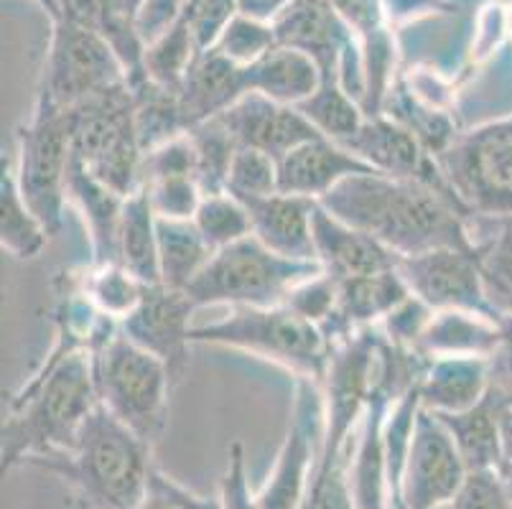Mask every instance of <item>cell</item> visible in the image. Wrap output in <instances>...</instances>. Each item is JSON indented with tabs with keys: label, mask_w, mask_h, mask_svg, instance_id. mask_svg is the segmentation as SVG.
I'll list each match as a JSON object with an SVG mask.
<instances>
[{
	"label": "cell",
	"mask_w": 512,
	"mask_h": 509,
	"mask_svg": "<svg viewBox=\"0 0 512 509\" xmlns=\"http://www.w3.org/2000/svg\"><path fill=\"white\" fill-rule=\"evenodd\" d=\"M321 207L355 230L375 237L400 260L439 247L477 250L469 214L444 194L418 181L380 174H355L334 186Z\"/></svg>",
	"instance_id": "1"
},
{
	"label": "cell",
	"mask_w": 512,
	"mask_h": 509,
	"mask_svg": "<svg viewBox=\"0 0 512 509\" xmlns=\"http://www.w3.org/2000/svg\"><path fill=\"white\" fill-rule=\"evenodd\" d=\"M97 405L95 354L74 352L59 362L41 364L8 403L0 428L3 474L36 456L67 451Z\"/></svg>",
	"instance_id": "2"
},
{
	"label": "cell",
	"mask_w": 512,
	"mask_h": 509,
	"mask_svg": "<svg viewBox=\"0 0 512 509\" xmlns=\"http://www.w3.org/2000/svg\"><path fill=\"white\" fill-rule=\"evenodd\" d=\"M151 448L100 403L67 451L36 456L29 466L59 476L87 509H136L153 469Z\"/></svg>",
	"instance_id": "3"
},
{
	"label": "cell",
	"mask_w": 512,
	"mask_h": 509,
	"mask_svg": "<svg viewBox=\"0 0 512 509\" xmlns=\"http://www.w3.org/2000/svg\"><path fill=\"white\" fill-rule=\"evenodd\" d=\"M192 342L240 349L316 382H324L334 352L321 326L288 306L230 308L222 319L194 324Z\"/></svg>",
	"instance_id": "4"
},
{
	"label": "cell",
	"mask_w": 512,
	"mask_h": 509,
	"mask_svg": "<svg viewBox=\"0 0 512 509\" xmlns=\"http://www.w3.org/2000/svg\"><path fill=\"white\" fill-rule=\"evenodd\" d=\"M316 273L319 263L283 258L250 235L214 252L186 293L197 308H271L283 306L288 293Z\"/></svg>",
	"instance_id": "5"
},
{
	"label": "cell",
	"mask_w": 512,
	"mask_h": 509,
	"mask_svg": "<svg viewBox=\"0 0 512 509\" xmlns=\"http://www.w3.org/2000/svg\"><path fill=\"white\" fill-rule=\"evenodd\" d=\"M100 403L133 433L156 446L169 423L171 370L120 331L95 352Z\"/></svg>",
	"instance_id": "6"
},
{
	"label": "cell",
	"mask_w": 512,
	"mask_h": 509,
	"mask_svg": "<svg viewBox=\"0 0 512 509\" xmlns=\"http://www.w3.org/2000/svg\"><path fill=\"white\" fill-rule=\"evenodd\" d=\"M74 158L97 179L123 196L143 189L141 135L136 125V95L130 84L100 92L72 107Z\"/></svg>",
	"instance_id": "7"
},
{
	"label": "cell",
	"mask_w": 512,
	"mask_h": 509,
	"mask_svg": "<svg viewBox=\"0 0 512 509\" xmlns=\"http://www.w3.org/2000/svg\"><path fill=\"white\" fill-rule=\"evenodd\" d=\"M74 161L72 110L36 100L34 115L18 128V156L13 161L23 199L57 237L67 209V181Z\"/></svg>",
	"instance_id": "8"
},
{
	"label": "cell",
	"mask_w": 512,
	"mask_h": 509,
	"mask_svg": "<svg viewBox=\"0 0 512 509\" xmlns=\"http://www.w3.org/2000/svg\"><path fill=\"white\" fill-rule=\"evenodd\" d=\"M120 84H128V72L100 28L74 16L54 21L36 100L72 110Z\"/></svg>",
	"instance_id": "9"
},
{
	"label": "cell",
	"mask_w": 512,
	"mask_h": 509,
	"mask_svg": "<svg viewBox=\"0 0 512 509\" xmlns=\"http://www.w3.org/2000/svg\"><path fill=\"white\" fill-rule=\"evenodd\" d=\"M446 181L469 214H512V115L456 133L439 153Z\"/></svg>",
	"instance_id": "10"
},
{
	"label": "cell",
	"mask_w": 512,
	"mask_h": 509,
	"mask_svg": "<svg viewBox=\"0 0 512 509\" xmlns=\"http://www.w3.org/2000/svg\"><path fill=\"white\" fill-rule=\"evenodd\" d=\"M324 443L321 382L296 377L291 420L268 482L258 492L260 509H301L306 502Z\"/></svg>",
	"instance_id": "11"
},
{
	"label": "cell",
	"mask_w": 512,
	"mask_h": 509,
	"mask_svg": "<svg viewBox=\"0 0 512 509\" xmlns=\"http://www.w3.org/2000/svg\"><path fill=\"white\" fill-rule=\"evenodd\" d=\"M467 474L451 433L439 415L421 405L400 479V509H444Z\"/></svg>",
	"instance_id": "12"
},
{
	"label": "cell",
	"mask_w": 512,
	"mask_h": 509,
	"mask_svg": "<svg viewBox=\"0 0 512 509\" xmlns=\"http://www.w3.org/2000/svg\"><path fill=\"white\" fill-rule=\"evenodd\" d=\"M398 270L413 296L434 311H472L492 321L502 319L484 288L477 250L439 247L403 258Z\"/></svg>",
	"instance_id": "13"
},
{
	"label": "cell",
	"mask_w": 512,
	"mask_h": 509,
	"mask_svg": "<svg viewBox=\"0 0 512 509\" xmlns=\"http://www.w3.org/2000/svg\"><path fill=\"white\" fill-rule=\"evenodd\" d=\"M197 311L186 291H176L164 283L146 286L136 311L120 321V331L130 342L161 359L174 382H179L189 364V349L194 347L192 329L197 324Z\"/></svg>",
	"instance_id": "14"
},
{
	"label": "cell",
	"mask_w": 512,
	"mask_h": 509,
	"mask_svg": "<svg viewBox=\"0 0 512 509\" xmlns=\"http://www.w3.org/2000/svg\"><path fill=\"white\" fill-rule=\"evenodd\" d=\"M344 148L357 153L362 161L370 163V166L375 168V171H380V174L431 186V189H436L439 194H444L449 202H454L456 207L464 209V204L459 202V196L454 194L451 184L446 181L444 168H441L436 153L428 151L413 130H408L406 125L393 120L390 115H385V112L383 115H372V118H367L365 125L360 128V133L349 140ZM464 212H467V209H464ZM469 217H472V214H469Z\"/></svg>",
	"instance_id": "15"
},
{
	"label": "cell",
	"mask_w": 512,
	"mask_h": 509,
	"mask_svg": "<svg viewBox=\"0 0 512 509\" xmlns=\"http://www.w3.org/2000/svg\"><path fill=\"white\" fill-rule=\"evenodd\" d=\"M273 31L281 46L311 56L321 74L339 72L344 59L360 49V41L334 0H293L273 21Z\"/></svg>",
	"instance_id": "16"
},
{
	"label": "cell",
	"mask_w": 512,
	"mask_h": 509,
	"mask_svg": "<svg viewBox=\"0 0 512 509\" xmlns=\"http://www.w3.org/2000/svg\"><path fill=\"white\" fill-rule=\"evenodd\" d=\"M217 120L225 125L237 146L263 151L276 161L288 156L293 148L321 138L319 130L304 118L299 107L281 105L255 92L240 97Z\"/></svg>",
	"instance_id": "17"
},
{
	"label": "cell",
	"mask_w": 512,
	"mask_h": 509,
	"mask_svg": "<svg viewBox=\"0 0 512 509\" xmlns=\"http://www.w3.org/2000/svg\"><path fill=\"white\" fill-rule=\"evenodd\" d=\"M408 296H411V288L398 268L339 280L337 311L321 331L327 334L332 349L339 347L360 331L377 329L380 321Z\"/></svg>",
	"instance_id": "18"
},
{
	"label": "cell",
	"mask_w": 512,
	"mask_h": 509,
	"mask_svg": "<svg viewBox=\"0 0 512 509\" xmlns=\"http://www.w3.org/2000/svg\"><path fill=\"white\" fill-rule=\"evenodd\" d=\"M375 168L357 153L329 138H314L293 148L278 161V189L283 194L306 196L321 202L329 191L355 174H372Z\"/></svg>",
	"instance_id": "19"
},
{
	"label": "cell",
	"mask_w": 512,
	"mask_h": 509,
	"mask_svg": "<svg viewBox=\"0 0 512 509\" xmlns=\"http://www.w3.org/2000/svg\"><path fill=\"white\" fill-rule=\"evenodd\" d=\"M176 95H179L181 123L189 133L192 128L220 118L240 97L248 95L245 69L232 64L220 51L209 46L199 51Z\"/></svg>",
	"instance_id": "20"
},
{
	"label": "cell",
	"mask_w": 512,
	"mask_h": 509,
	"mask_svg": "<svg viewBox=\"0 0 512 509\" xmlns=\"http://www.w3.org/2000/svg\"><path fill=\"white\" fill-rule=\"evenodd\" d=\"M314 245L316 263L324 273L337 280L355 278V275L380 273V270L398 268L400 258L393 250L355 230L352 224L342 222L316 202L314 209Z\"/></svg>",
	"instance_id": "21"
},
{
	"label": "cell",
	"mask_w": 512,
	"mask_h": 509,
	"mask_svg": "<svg viewBox=\"0 0 512 509\" xmlns=\"http://www.w3.org/2000/svg\"><path fill=\"white\" fill-rule=\"evenodd\" d=\"M250 212L253 235L263 242L268 250L278 252L288 260L301 263H316L314 245V199L296 194H278L242 202Z\"/></svg>",
	"instance_id": "22"
},
{
	"label": "cell",
	"mask_w": 512,
	"mask_h": 509,
	"mask_svg": "<svg viewBox=\"0 0 512 509\" xmlns=\"http://www.w3.org/2000/svg\"><path fill=\"white\" fill-rule=\"evenodd\" d=\"M67 202L85 219L92 245V265L120 263L118 237L125 196L97 179L85 163L74 158L69 168Z\"/></svg>",
	"instance_id": "23"
},
{
	"label": "cell",
	"mask_w": 512,
	"mask_h": 509,
	"mask_svg": "<svg viewBox=\"0 0 512 509\" xmlns=\"http://www.w3.org/2000/svg\"><path fill=\"white\" fill-rule=\"evenodd\" d=\"M490 385V357H434L423 370L418 395L431 413H462L482 403Z\"/></svg>",
	"instance_id": "24"
},
{
	"label": "cell",
	"mask_w": 512,
	"mask_h": 509,
	"mask_svg": "<svg viewBox=\"0 0 512 509\" xmlns=\"http://www.w3.org/2000/svg\"><path fill=\"white\" fill-rule=\"evenodd\" d=\"M321 79L324 74L311 56L281 44L245 67L248 92L291 107H299L301 102L309 100L321 87Z\"/></svg>",
	"instance_id": "25"
},
{
	"label": "cell",
	"mask_w": 512,
	"mask_h": 509,
	"mask_svg": "<svg viewBox=\"0 0 512 509\" xmlns=\"http://www.w3.org/2000/svg\"><path fill=\"white\" fill-rule=\"evenodd\" d=\"M500 342V321L472 311H434L421 336L423 357H492Z\"/></svg>",
	"instance_id": "26"
},
{
	"label": "cell",
	"mask_w": 512,
	"mask_h": 509,
	"mask_svg": "<svg viewBox=\"0 0 512 509\" xmlns=\"http://www.w3.org/2000/svg\"><path fill=\"white\" fill-rule=\"evenodd\" d=\"M505 405L487 395L482 403L462 413H436L454 438L459 454L469 471L502 469V441H500V415Z\"/></svg>",
	"instance_id": "27"
},
{
	"label": "cell",
	"mask_w": 512,
	"mask_h": 509,
	"mask_svg": "<svg viewBox=\"0 0 512 509\" xmlns=\"http://www.w3.org/2000/svg\"><path fill=\"white\" fill-rule=\"evenodd\" d=\"M484 288L500 316L512 314V214L510 217H469Z\"/></svg>",
	"instance_id": "28"
},
{
	"label": "cell",
	"mask_w": 512,
	"mask_h": 509,
	"mask_svg": "<svg viewBox=\"0 0 512 509\" xmlns=\"http://www.w3.org/2000/svg\"><path fill=\"white\" fill-rule=\"evenodd\" d=\"M120 265L141 280L143 286L161 283L158 263V217L148 202L146 189L125 196L123 219H120Z\"/></svg>",
	"instance_id": "29"
},
{
	"label": "cell",
	"mask_w": 512,
	"mask_h": 509,
	"mask_svg": "<svg viewBox=\"0 0 512 509\" xmlns=\"http://www.w3.org/2000/svg\"><path fill=\"white\" fill-rule=\"evenodd\" d=\"M212 255L214 250L194 219H158V263L164 286L186 291Z\"/></svg>",
	"instance_id": "30"
},
{
	"label": "cell",
	"mask_w": 512,
	"mask_h": 509,
	"mask_svg": "<svg viewBox=\"0 0 512 509\" xmlns=\"http://www.w3.org/2000/svg\"><path fill=\"white\" fill-rule=\"evenodd\" d=\"M49 230L44 227L29 202L23 199L16 181L13 161L3 158L0 171V247L18 260L39 258L49 242Z\"/></svg>",
	"instance_id": "31"
},
{
	"label": "cell",
	"mask_w": 512,
	"mask_h": 509,
	"mask_svg": "<svg viewBox=\"0 0 512 509\" xmlns=\"http://www.w3.org/2000/svg\"><path fill=\"white\" fill-rule=\"evenodd\" d=\"M299 110L324 138L342 143V146H347L349 140L360 133L367 120L365 107L360 105L357 97L349 95L339 79V72L324 74L319 90L309 100L301 102Z\"/></svg>",
	"instance_id": "32"
},
{
	"label": "cell",
	"mask_w": 512,
	"mask_h": 509,
	"mask_svg": "<svg viewBox=\"0 0 512 509\" xmlns=\"http://www.w3.org/2000/svg\"><path fill=\"white\" fill-rule=\"evenodd\" d=\"M199 51L202 49H199L192 26L184 16L161 39L146 46V51H143V74H146L148 82L158 84V87L179 90Z\"/></svg>",
	"instance_id": "33"
},
{
	"label": "cell",
	"mask_w": 512,
	"mask_h": 509,
	"mask_svg": "<svg viewBox=\"0 0 512 509\" xmlns=\"http://www.w3.org/2000/svg\"><path fill=\"white\" fill-rule=\"evenodd\" d=\"M82 288L102 314L115 321L128 319L146 291L141 280L120 263L92 265L90 273L82 275Z\"/></svg>",
	"instance_id": "34"
},
{
	"label": "cell",
	"mask_w": 512,
	"mask_h": 509,
	"mask_svg": "<svg viewBox=\"0 0 512 509\" xmlns=\"http://www.w3.org/2000/svg\"><path fill=\"white\" fill-rule=\"evenodd\" d=\"M194 224H197V230L202 232V237L214 252L253 235L248 207L232 194H227V191L204 194L202 204L194 214Z\"/></svg>",
	"instance_id": "35"
},
{
	"label": "cell",
	"mask_w": 512,
	"mask_h": 509,
	"mask_svg": "<svg viewBox=\"0 0 512 509\" xmlns=\"http://www.w3.org/2000/svg\"><path fill=\"white\" fill-rule=\"evenodd\" d=\"M189 135H192L199 156V186H202L204 194H220V191H225L232 156H235L240 146L232 140V135L227 133V128L217 118L199 125V128H192Z\"/></svg>",
	"instance_id": "36"
},
{
	"label": "cell",
	"mask_w": 512,
	"mask_h": 509,
	"mask_svg": "<svg viewBox=\"0 0 512 509\" xmlns=\"http://www.w3.org/2000/svg\"><path fill=\"white\" fill-rule=\"evenodd\" d=\"M225 191L240 202L278 194V161L255 148H237L227 171Z\"/></svg>",
	"instance_id": "37"
},
{
	"label": "cell",
	"mask_w": 512,
	"mask_h": 509,
	"mask_svg": "<svg viewBox=\"0 0 512 509\" xmlns=\"http://www.w3.org/2000/svg\"><path fill=\"white\" fill-rule=\"evenodd\" d=\"M273 46H278L273 23L255 21V18L237 13V16L227 23L225 31L217 36L212 49H217L225 59H230L232 64L245 69L253 62H258L263 54H268Z\"/></svg>",
	"instance_id": "38"
},
{
	"label": "cell",
	"mask_w": 512,
	"mask_h": 509,
	"mask_svg": "<svg viewBox=\"0 0 512 509\" xmlns=\"http://www.w3.org/2000/svg\"><path fill=\"white\" fill-rule=\"evenodd\" d=\"M158 219H194L204 191L194 176H169L143 184Z\"/></svg>",
	"instance_id": "39"
},
{
	"label": "cell",
	"mask_w": 512,
	"mask_h": 509,
	"mask_svg": "<svg viewBox=\"0 0 512 509\" xmlns=\"http://www.w3.org/2000/svg\"><path fill=\"white\" fill-rule=\"evenodd\" d=\"M337 303H339V280L321 270V273L301 280L299 286L288 293L283 306L291 308L293 314H299L301 319L311 321V324L324 329V326L332 321L334 311H337Z\"/></svg>",
	"instance_id": "40"
},
{
	"label": "cell",
	"mask_w": 512,
	"mask_h": 509,
	"mask_svg": "<svg viewBox=\"0 0 512 509\" xmlns=\"http://www.w3.org/2000/svg\"><path fill=\"white\" fill-rule=\"evenodd\" d=\"M197 168L199 156L192 135L181 133L146 153V158H143V184L153 179H169V176H194L197 179Z\"/></svg>",
	"instance_id": "41"
},
{
	"label": "cell",
	"mask_w": 512,
	"mask_h": 509,
	"mask_svg": "<svg viewBox=\"0 0 512 509\" xmlns=\"http://www.w3.org/2000/svg\"><path fill=\"white\" fill-rule=\"evenodd\" d=\"M136 509H222V502L214 497L194 494L192 489L181 487L176 479H171L158 466H153L148 471L143 497Z\"/></svg>",
	"instance_id": "42"
},
{
	"label": "cell",
	"mask_w": 512,
	"mask_h": 509,
	"mask_svg": "<svg viewBox=\"0 0 512 509\" xmlns=\"http://www.w3.org/2000/svg\"><path fill=\"white\" fill-rule=\"evenodd\" d=\"M431 316H434V308L426 306L421 298L411 293L406 301L400 303V306H395L393 311L380 321L377 331H380L390 344H395V347L416 349L418 352V344H421V336L423 331H426Z\"/></svg>",
	"instance_id": "43"
},
{
	"label": "cell",
	"mask_w": 512,
	"mask_h": 509,
	"mask_svg": "<svg viewBox=\"0 0 512 509\" xmlns=\"http://www.w3.org/2000/svg\"><path fill=\"white\" fill-rule=\"evenodd\" d=\"M444 509H510L502 471H469L462 489Z\"/></svg>",
	"instance_id": "44"
},
{
	"label": "cell",
	"mask_w": 512,
	"mask_h": 509,
	"mask_svg": "<svg viewBox=\"0 0 512 509\" xmlns=\"http://www.w3.org/2000/svg\"><path fill=\"white\" fill-rule=\"evenodd\" d=\"M222 509H260L258 494H253L245 469V448L235 441L227 451V469L220 484Z\"/></svg>",
	"instance_id": "45"
},
{
	"label": "cell",
	"mask_w": 512,
	"mask_h": 509,
	"mask_svg": "<svg viewBox=\"0 0 512 509\" xmlns=\"http://www.w3.org/2000/svg\"><path fill=\"white\" fill-rule=\"evenodd\" d=\"M347 459L311 482V489L301 509H357L355 494H352V487H349Z\"/></svg>",
	"instance_id": "46"
},
{
	"label": "cell",
	"mask_w": 512,
	"mask_h": 509,
	"mask_svg": "<svg viewBox=\"0 0 512 509\" xmlns=\"http://www.w3.org/2000/svg\"><path fill=\"white\" fill-rule=\"evenodd\" d=\"M181 18H184V0H143L136 16V31L143 46L161 39Z\"/></svg>",
	"instance_id": "47"
},
{
	"label": "cell",
	"mask_w": 512,
	"mask_h": 509,
	"mask_svg": "<svg viewBox=\"0 0 512 509\" xmlns=\"http://www.w3.org/2000/svg\"><path fill=\"white\" fill-rule=\"evenodd\" d=\"M490 392L505 408H512V314L500 319V342L490 357Z\"/></svg>",
	"instance_id": "48"
},
{
	"label": "cell",
	"mask_w": 512,
	"mask_h": 509,
	"mask_svg": "<svg viewBox=\"0 0 512 509\" xmlns=\"http://www.w3.org/2000/svg\"><path fill=\"white\" fill-rule=\"evenodd\" d=\"M293 0H237V13L255 18V21L273 23Z\"/></svg>",
	"instance_id": "49"
},
{
	"label": "cell",
	"mask_w": 512,
	"mask_h": 509,
	"mask_svg": "<svg viewBox=\"0 0 512 509\" xmlns=\"http://www.w3.org/2000/svg\"><path fill=\"white\" fill-rule=\"evenodd\" d=\"M500 441H502L500 471H512V408H505L500 415Z\"/></svg>",
	"instance_id": "50"
},
{
	"label": "cell",
	"mask_w": 512,
	"mask_h": 509,
	"mask_svg": "<svg viewBox=\"0 0 512 509\" xmlns=\"http://www.w3.org/2000/svg\"><path fill=\"white\" fill-rule=\"evenodd\" d=\"M41 8L51 16V21H59L64 16V0H36Z\"/></svg>",
	"instance_id": "51"
},
{
	"label": "cell",
	"mask_w": 512,
	"mask_h": 509,
	"mask_svg": "<svg viewBox=\"0 0 512 509\" xmlns=\"http://www.w3.org/2000/svg\"><path fill=\"white\" fill-rule=\"evenodd\" d=\"M502 479H505L507 499H510V509H512V471H502Z\"/></svg>",
	"instance_id": "52"
}]
</instances>
